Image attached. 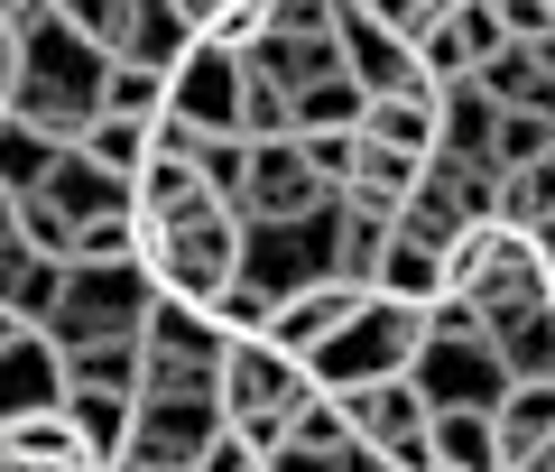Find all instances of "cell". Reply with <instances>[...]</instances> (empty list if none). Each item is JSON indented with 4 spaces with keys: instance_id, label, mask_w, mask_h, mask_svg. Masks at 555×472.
<instances>
[{
    "instance_id": "cell-1",
    "label": "cell",
    "mask_w": 555,
    "mask_h": 472,
    "mask_svg": "<svg viewBox=\"0 0 555 472\" xmlns=\"http://www.w3.org/2000/svg\"><path fill=\"white\" fill-rule=\"evenodd\" d=\"M102 75H112V56H93L47 0L10 20V84H0V102H10V120H28L38 139L75 149V139L93 130V112H102Z\"/></svg>"
},
{
    "instance_id": "cell-2",
    "label": "cell",
    "mask_w": 555,
    "mask_h": 472,
    "mask_svg": "<svg viewBox=\"0 0 555 472\" xmlns=\"http://www.w3.org/2000/svg\"><path fill=\"white\" fill-rule=\"evenodd\" d=\"M306 398H315V371H306L297 353H278L269 334L222 343V371H214L222 435H241L250 454H278V445H287V426L306 417Z\"/></svg>"
},
{
    "instance_id": "cell-3",
    "label": "cell",
    "mask_w": 555,
    "mask_h": 472,
    "mask_svg": "<svg viewBox=\"0 0 555 472\" xmlns=\"http://www.w3.org/2000/svg\"><path fill=\"white\" fill-rule=\"evenodd\" d=\"M158 306V278L139 269V259H65V288H56V315H47L38 334L56 353H83V343H139Z\"/></svg>"
},
{
    "instance_id": "cell-4",
    "label": "cell",
    "mask_w": 555,
    "mask_h": 472,
    "mask_svg": "<svg viewBox=\"0 0 555 472\" xmlns=\"http://www.w3.org/2000/svg\"><path fill=\"white\" fill-rule=\"evenodd\" d=\"M416 343H426V315L398 306V296H361V315L343 324L334 343H324L306 371H315V390H361V380H408Z\"/></svg>"
},
{
    "instance_id": "cell-5",
    "label": "cell",
    "mask_w": 555,
    "mask_h": 472,
    "mask_svg": "<svg viewBox=\"0 0 555 472\" xmlns=\"http://www.w3.org/2000/svg\"><path fill=\"white\" fill-rule=\"evenodd\" d=\"M334 214L343 204H315L297 222H241V278L259 296H297L315 278H334Z\"/></svg>"
},
{
    "instance_id": "cell-6",
    "label": "cell",
    "mask_w": 555,
    "mask_h": 472,
    "mask_svg": "<svg viewBox=\"0 0 555 472\" xmlns=\"http://www.w3.org/2000/svg\"><path fill=\"white\" fill-rule=\"evenodd\" d=\"M167 130L185 139H241V56L214 38H195L177 65H167Z\"/></svg>"
},
{
    "instance_id": "cell-7",
    "label": "cell",
    "mask_w": 555,
    "mask_h": 472,
    "mask_svg": "<svg viewBox=\"0 0 555 472\" xmlns=\"http://www.w3.org/2000/svg\"><path fill=\"white\" fill-rule=\"evenodd\" d=\"M343 408V426H352V445L379 454V472H426V398L408 390V380H361V390H324Z\"/></svg>"
},
{
    "instance_id": "cell-8",
    "label": "cell",
    "mask_w": 555,
    "mask_h": 472,
    "mask_svg": "<svg viewBox=\"0 0 555 472\" xmlns=\"http://www.w3.org/2000/svg\"><path fill=\"white\" fill-rule=\"evenodd\" d=\"M408 390L426 398V408H500L509 371H500V353L473 334V324H463V334L426 324V343H416V361H408Z\"/></svg>"
},
{
    "instance_id": "cell-9",
    "label": "cell",
    "mask_w": 555,
    "mask_h": 472,
    "mask_svg": "<svg viewBox=\"0 0 555 472\" xmlns=\"http://www.w3.org/2000/svg\"><path fill=\"white\" fill-rule=\"evenodd\" d=\"M315 204H343V195H324V177L306 167L297 139H250L241 186H232V214L241 222H297V214H315Z\"/></svg>"
},
{
    "instance_id": "cell-10",
    "label": "cell",
    "mask_w": 555,
    "mask_h": 472,
    "mask_svg": "<svg viewBox=\"0 0 555 472\" xmlns=\"http://www.w3.org/2000/svg\"><path fill=\"white\" fill-rule=\"evenodd\" d=\"M214 435H222L214 390H195V398H139V408H130V454H120V463H149V472H195Z\"/></svg>"
},
{
    "instance_id": "cell-11",
    "label": "cell",
    "mask_w": 555,
    "mask_h": 472,
    "mask_svg": "<svg viewBox=\"0 0 555 472\" xmlns=\"http://www.w3.org/2000/svg\"><path fill=\"white\" fill-rule=\"evenodd\" d=\"M334 65H343L371 102H379V93H416V84H426V75H416V47L398 38V28H379L361 0H334Z\"/></svg>"
},
{
    "instance_id": "cell-12",
    "label": "cell",
    "mask_w": 555,
    "mask_h": 472,
    "mask_svg": "<svg viewBox=\"0 0 555 472\" xmlns=\"http://www.w3.org/2000/svg\"><path fill=\"white\" fill-rule=\"evenodd\" d=\"M361 296H371V288H343V278H315V288L278 296V315H269V343H278V353H297V361H315L324 343H334L343 324L361 315Z\"/></svg>"
},
{
    "instance_id": "cell-13",
    "label": "cell",
    "mask_w": 555,
    "mask_h": 472,
    "mask_svg": "<svg viewBox=\"0 0 555 472\" xmlns=\"http://www.w3.org/2000/svg\"><path fill=\"white\" fill-rule=\"evenodd\" d=\"M38 408H65V353L28 324L20 343H0V417H38Z\"/></svg>"
},
{
    "instance_id": "cell-14",
    "label": "cell",
    "mask_w": 555,
    "mask_h": 472,
    "mask_svg": "<svg viewBox=\"0 0 555 472\" xmlns=\"http://www.w3.org/2000/svg\"><path fill=\"white\" fill-rule=\"evenodd\" d=\"M491 130H500V102L481 93L473 75H463V84H436V157L491 167Z\"/></svg>"
},
{
    "instance_id": "cell-15",
    "label": "cell",
    "mask_w": 555,
    "mask_h": 472,
    "mask_svg": "<svg viewBox=\"0 0 555 472\" xmlns=\"http://www.w3.org/2000/svg\"><path fill=\"white\" fill-rule=\"evenodd\" d=\"M139 343L214 380V371H222V343H232V334H222V324H214L204 306H177V296H158V306H149V324H139Z\"/></svg>"
},
{
    "instance_id": "cell-16",
    "label": "cell",
    "mask_w": 555,
    "mask_h": 472,
    "mask_svg": "<svg viewBox=\"0 0 555 472\" xmlns=\"http://www.w3.org/2000/svg\"><path fill=\"white\" fill-rule=\"evenodd\" d=\"M38 195L56 204L65 222H93V214H130V177L93 167L83 149H56V167H47V186H38Z\"/></svg>"
},
{
    "instance_id": "cell-17",
    "label": "cell",
    "mask_w": 555,
    "mask_h": 472,
    "mask_svg": "<svg viewBox=\"0 0 555 472\" xmlns=\"http://www.w3.org/2000/svg\"><path fill=\"white\" fill-rule=\"evenodd\" d=\"M491 435H500V472H518L555 435V380H509L491 408Z\"/></svg>"
},
{
    "instance_id": "cell-18",
    "label": "cell",
    "mask_w": 555,
    "mask_h": 472,
    "mask_svg": "<svg viewBox=\"0 0 555 472\" xmlns=\"http://www.w3.org/2000/svg\"><path fill=\"white\" fill-rule=\"evenodd\" d=\"M361 139L426 167V157H436V84H416V93H379L371 112H361Z\"/></svg>"
},
{
    "instance_id": "cell-19",
    "label": "cell",
    "mask_w": 555,
    "mask_h": 472,
    "mask_svg": "<svg viewBox=\"0 0 555 472\" xmlns=\"http://www.w3.org/2000/svg\"><path fill=\"white\" fill-rule=\"evenodd\" d=\"M426 472H500L491 408H436L426 417Z\"/></svg>"
},
{
    "instance_id": "cell-20",
    "label": "cell",
    "mask_w": 555,
    "mask_h": 472,
    "mask_svg": "<svg viewBox=\"0 0 555 472\" xmlns=\"http://www.w3.org/2000/svg\"><path fill=\"white\" fill-rule=\"evenodd\" d=\"M371 296H398V306H416V315H426V306L444 296V251L389 222V251H379V278H371Z\"/></svg>"
},
{
    "instance_id": "cell-21",
    "label": "cell",
    "mask_w": 555,
    "mask_h": 472,
    "mask_svg": "<svg viewBox=\"0 0 555 472\" xmlns=\"http://www.w3.org/2000/svg\"><path fill=\"white\" fill-rule=\"evenodd\" d=\"M0 463H20V472H75L83 463V435L65 426V408L0 417Z\"/></svg>"
},
{
    "instance_id": "cell-22",
    "label": "cell",
    "mask_w": 555,
    "mask_h": 472,
    "mask_svg": "<svg viewBox=\"0 0 555 472\" xmlns=\"http://www.w3.org/2000/svg\"><path fill=\"white\" fill-rule=\"evenodd\" d=\"M185 47H195V28H185L177 0H130V38H120L112 65H149V75H167Z\"/></svg>"
},
{
    "instance_id": "cell-23",
    "label": "cell",
    "mask_w": 555,
    "mask_h": 472,
    "mask_svg": "<svg viewBox=\"0 0 555 472\" xmlns=\"http://www.w3.org/2000/svg\"><path fill=\"white\" fill-rule=\"evenodd\" d=\"M130 408L139 398H112V390H65V426L83 435V463H120L130 454Z\"/></svg>"
},
{
    "instance_id": "cell-24",
    "label": "cell",
    "mask_w": 555,
    "mask_h": 472,
    "mask_svg": "<svg viewBox=\"0 0 555 472\" xmlns=\"http://www.w3.org/2000/svg\"><path fill=\"white\" fill-rule=\"evenodd\" d=\"M379 251H389V214L343 204V214H334V278H343V288H371V278H379Z\"/></svg>"
},
{
    "instance_id": "cell-25",
    "label": "cell",
    "mask_w": 555,
    "mask_h": 472,
    "mask_svg": "<svg viewBox=\"0 0 555 472\" xmlns=\"http://www.w3.org/2000/svg\"><path fill=\"white\" fill-rule=\"evenodd\" d=\"M491 222H509V232H537V222H555V149L537 157V167H509V177L491 186Z\"/></svg>"
},
{
    "instance_id": "cell-26",
    "label": "cell",
    "mask_w": 555,
    "mask_h": 472,
    "mask_svg": "<svg viewBox=\"0 0 555 472\" xmlns=\"http://www.w3.org/2000/svg\"><path fill=\"white\" fill-rule=\"evenodd\" d=\"M408 186H416V157H398V149H371V139H361V149H352V186H343V204L398 214V204H408Z\"/></svg>"
},
{
    "instance_id": "cell-27",
    "label": "cell",
    "mask_w": 555,
    "mask_h": 472,
    "mask_svg": "<svg viewBox=\"0 0 555 472\" xmlns=\"http://www.w3.org/2000/svg\"><path fill=\"white\" fill-rule=\"evenodd\" d=\"M93 167H112V177H139L149 167V149H158V120H120V112H93V130L75 139Z\"/></svg>"
},
{
    "instance_id": "cell-28",
    "label": "cell",
    "mask_w": 555,
    "mask_h": 472,
    "mask_svg": "<svg viewBox=\"0 0 555 472\" xmlns=\"http://www.w3.org/2000/svg\"><path fill=\"white\" fill-rule=\"evenodd\" d=\"M361 112H371V93H361L352 75H324V84H306V93L287 102L297 139H315V130H361Z\"/></svg>"
},
{
    "instance_id": "cell-29",
    "label": "cell",
    "mask_w": 555,
    "mask_h": 472,
    "mask_svg": "<svg viewBox=\"0 0 555 472\" xmlns=\"http://www.w3.org/2000/svg\"><path fill=\"white\" fill-rule=\"evenodd\" d=\"M65 390L139 398V343H83V353H65Z\"/></svg>"
},
{
    "instance_id": "cell-30",
    "label": "cell",
    "mask_w": 555,
    "mask_h": 472,
    "mask_svg": "<svg viewBox=\"0 0 555 472\" xmlns=\"http://www.w3.org/2000/svg\"><path fill=\"white\" fill-rule=\"evenodd\" d=\"M47 167H56V139H38L28 120L0 112V186H10V195H38Z\"/></svg>"
},
{
    "instance_id": "cell-31",
    "label": "cell",
    "mask_w": 555,
    "mask_h": 472,
    "mask_svg": "<svg viewBox=\"0 0 555 472\" xmlns=\"http://www.w3.org/2000/svg\"><path fill=\"white\" fill-rule=\"evenodd\" d=\"M546 149H555V120H537V112H500V130H491V177L537 167Z\"/></svg>"
},
{
    "instance_id": "cell-32",
    "label": "cell",
    "mask_w": 555,
    "mask_h": 472,
    "mask_svg": "<svg viewBox=\"0 0 555 472\" xmlns=\"http://www.w3.org/2000/svg\"><path fill=\"white\" fill-rule=\"evenodd\" d=\"M56 20L75 28L93 56H120V38H130V0H56Z\"/></svg>"
},
{
    "instance_id": "cell-33",
    "label": "cell",
    "mask_w": 555,
    "mask_h": 472,
    "mask_svg": "<svg viewBox=\"0 0 555 472\" xmlns=\"http://www.w3.org/2000/svg\"><path fill=\"white\" fill-rule=\"evenodd\" d=\"M102 112L158 120V112H167V75H149V65H112V75H102Z\"/></svg>"
},
{
    "instance_id": "cell-34",
    "label": "cell",
    "mask_w": 555,
    "mask_h": 472,
    "mask_svg": "<svg viewBox=\"0 0 555 472\" xmlns=\"http://www.w3.org/2000/svg\"><path fill=\"white\" fill-rule=\"evenodd\" d=\"M259 472H379V454L371 445H278V454H259Z\"/></svg>"
},
{
    "instance_id": "cell-35",
    "label": "cell",
    "mask_w": 555,
    "mask_h": 472,
    "mask_svg": "<svg viewBox=\"0 0 555 472\" xmlns=\"http://www.w3.org/2000/svg\"><path fill=\"white\" fill-rule=\"evenodd\" d=\"M241 139H297V120H287V93H278V84H259L250 65H241Z\"/></svg>"
},
{
    "instance_id": "cell-36",
    "label": "cell",
    "mask_w": 555,
    "mask_h": 472,
    "mask_svg": "<svg viewBox=\"0 0 555 472\" xmlns=\"http://www.w3.org/2000/svg\"><path fill=\"white\" fill-rule=\"evenodd\" d=\"M204 315H214L222 334L241 343V334H269V315H278V296H259L250 278H232V288H222V296H214V306H204Z\"/></svg>"
},
{
    "instance_id": "cell-37",
    "label": "cell",
    "mask_w": 555,
    "mask_h": 472,
    "mask_svg": "<svg viewBox=\"0 0 555 472\" xmlns=\"http://www.w3.org/2000/svg\"><path fill=\"white\" fill-rule=\"evenodd\" d=\"M20 241H28L38 259H75V222H65L47 195H20Z\"/></svg>"
},
{
    "instance_id": "cell-38",
    "label": "cell",
    "mask_w": 555,
    "mask_h": 472,
    "mask_svg": "<svg viewBox=\"0 0 555 472\" xmlns=\"http://www.w3.org/2000/svg\"><path fill=\"white\" fill-rule=\"evenodd\" d=\"M75 259H139V214H93V222H75Z\"/></svg>"
},
{
    "instance_id": "cell-39",
    "label": "cell",
    "mask_w": 555,
    "mask_h": 472,
    "mask_svg": "<svg viewBox=\"0 0 555 472\" xmlns=\"http://www.w3.org/2000/svg\"><path fill=\"white\" fill-rule=\"evenodd\" d=\"M306 149V167L324 177V195H343L352 186V149H361V130H315V139H297Z\"/></svg>"
},
{
    "instance_id": "cell-40",
    "label": "cell",
    "mask_w": 555,
    "mask_h": 472,
    "mask_svg": "<svg viewBox=\"0 0 555 472\" xmlns=\"http://www.w3.org/2000/svg\"><path fill=\"white\" fill-rule=\"evenodd\" d=\"M361 10H371L379 28H398V38H416V28L436 20V10H454V0H361Z\"/></svg>"
},
{
    "instance_id": "cell-41",
    "label": "cell",
    "mask_w": 555,
    "mask_h": 472,
    "mask_svg": "<svg viewBox=\"0 0 555 472\" xmlns=\"http://www.w3.org/2000/svg\"><path fill=\"white\" fill-rule=\"evenodd\" d=\"M177 10H185V28H195V38H204V28H214V20H232L241 0H177Z\"/></svg>"
},
{
    "instance_id": "cell-42",
    "label": "cell",
    "mask_w": 555,
    "mask_h": 472,
    "mask_svg": "<svg viewBox=\"0 0 555 472\" xmlns=\"http://www.w3.org/2000/svg\"><path fill=\"white\" fill-rule=\"evenodd\" d=\"M10 241H20V195L0 186V251H10Z\"/></svg>"
},
{
    "instance_id": "cell-43",
    "label": "cell",
    "mask_w": 555,
    "mask_h": 472,
    "mask_svg": "<svg viewBox=\"0 0 555 472\" xmlns=\"http://www.w3.org/2000/svg\"><path fill=\"white\" fill-rule=\"evenodd\" d=\"M528 241H537V259H546V278H555V222H537Z\"/></svg>"
},
{
    "instance_id": "cell-44",
    "label": "cell",
    "mask_w": 555,
    "mask_h": 472,
    "mask_svg": "<svg viewBox=\"0 0 555 472\" xmlns=\"http://www.w3.org/2000/svg\"><path fill=\"white\" fill-rule=\"evenodd\" d=\"M518 472H555V435H546V445H537V454H528V463H518Z\"/></svg>"
},
{
    "instance_id": "cell-45",
    "label": "cell",
    "mask_w": 555,
    "mask_h": 472,
    "mask_svg": "<svg viewBox=\"0 0 555 472\" xmlns=\"http://www.w3.org/2000/svg\"><path fill=\"white\" fill-rule=\"evenodd\" d=\"M28 334V324H20V315H10V306H0V343H20Z\"/></svg>"
},
{
    "instance_id": "cell-46",
    "label": "cell",
    "mask_w": 555,
    "mask_h": 472,
    "mask_svg": "<svg viewBox=\"0 0 555 472\" xmlns=\"http://www.w3.org/2000/svg\"><path fill=\"white\" fill-rule=\"evenodd\" d=\"M0 84H10V20H0Z\"/></svg>"
},
{
    "instance_id": "cell-47",
    "label": "cell",
    "mask_w": 555,
    "mask_h": 472,
    "mask_svg": "<svg viewBox=\"0 0 555 472\" xmlns=\"http://www.w3.org/2000/svg\"><path fill=\"white\" fill-rule=\"evenodd\" d=\"M20 10H38V0H0V20H20Z\"/></svg>"
},
{
    "instance_id": "cell-48",
    "label": "cell",
    "mask_w": 555,
    "mask_h": 472,
    "mask_svg": "<svg viewBox=\"0 0 555 472\" xmlns=\"http://www.w3.org/2000/svg\"><path fill=\"white\" fill-rule=\"evenodd\" d=\"M102 472H149V463H102Z\"/></svg>"
},
{
    "instance_id": "cell-49",
    "label": "cell",
    "mask_w": 555,
    "mask_h": 472,
    "mask_svg": "<svg viewBox=\"0 0 555 472\" xmlns=\"http://www.w3.org/2000/svg\"><path fill=\"white\" fill-rule=\"evenodd\" d=\"M10 472H20V463H10ZM75 472H93V463H75Z\"/></svg>"
},
{
    "instance_id": "cell-50",
    "label": "cell",
    "mask_w": 555,
    "mask_h": 472,
    "mask_svg": "<svg viewBox=\"0 0 555 472\" xmlns=\"http://www.w3.org/2000/svg\"><path fill=\"white\" fill-rule=\"evenodd\" d=\"M47 10H56V0H47Z\"/></svg>"
},
{
    "instance_id": "cell-51",
    "label": "cell",
    "mask_w": 555,
    "mask_h": 472,
    "mask_svg": "<svg viewBox=\"0 0 555 472\" xmlns=\"http://www.w3.org/2000/svg\"><path fill=\"white\" fill-rule=\"evenodd\" d=\"M0 112H10V102H0Z\"/></svg>"
}]
</instances>
